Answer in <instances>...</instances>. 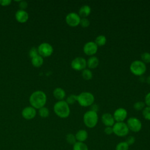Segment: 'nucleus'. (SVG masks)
I'll return each mask as SVG.
<instances>
[{
	"instance_id": "nucleus-24",
	"label": "nucleus",
	"mask_w": 150,
	"mask_h": 150,
	"mask_svg": "<svg viewBox=\"0 0 150 150\" xmlns=\"http://www.w3.org/2000/svg\"><path fill=\"white\" fill-rule=\"evenodd\" d=\"M129 146L125 141H121L117 144L115 150H128Z\"/></svg>"
},
{
	"instance_id": "nucleus-9",
	"label": "nucleus",
	"mask_w": 150,
	"mask_h": 150,
	"mask_svg": "<svg viewBox=\"0 0 150 150\" xmlns=\"http://www.w3.org/2000/svg\"><path fill=\"white\" fill-rule=\"evenodd\" d=\"M81 18L76 12H71L69 13L65 18L66 23L71 27H76L80 24Z\"/></svg>"
},
{
	"instance_id": "nucleus-28",
	"label": "nucleus",
	"mask_w": 150,
	"mask_h": 150,
	"mask_svg": "<svg viewBox=\"0 0 150 150\" xmlns=\"http://www.w3.org/2000/svg\"><path fill=\"white\" fill-rule=\"evenodd\" d=\"M66 102L69 105H73V104H74L76 102H77V95L73 94L69 95L66 98Z\"/></svg>"
},
{
	"instance_id": "nucleus-15",
	"label": "nucleus",
	"mask_w": 150,
	"mask_h": 150,
	"mask_svg": "<svg viewBox=\"0 0 150 150\" xmlns=\"http://www.w3.org/2000/svg\"><path fill=\"white\" fill-rule=\"evenodd\" d=\"M15 18L18 22L20 23H25L28 20L29 15L25 11L20 9L16 12Z\"/></svg>"
},
{
	"instance_id": "nucleus-39",
	"label": "nucleus",
	"mask_w": 150,
	"mask_h": 150,
	"mask_svg": "<svg viewBox=\"0 0 150 150\" xmlns=\"http://www.w3.org/2000/svg\"><path fill=\"white\" fill-rule=\"evenodd\" d=\"M145 81H146V82L148 84L150 85V75L148 76V77L145 79Z\"/></svg>"
},
{
	"instance_id": "nucleus-38",
	"label": "nucleus",
	"mask_w": 150,
	"mask_h": 150,
	"mask_svg": "<svg viewBox=\"0 0 150 150\" xmlns=\"http://www.w3.org/2000/svg\"><path fill=\"white\" fill-rule=\"evenodd\" d=\"M11 3V0H1L0 1V5L2 6H8L10 5Z\"/></svg>"
},
{
	"instance_id": "nucleus-3",
	"label": "nucleus",
	"mask_w": 150,
	"mask_h": 150,
	"mask_svg": "<svg viewBox=\"0 0 150 150\" xmlns=\"http://www.w3.org/2000/svg\"><path fill=\"white\" fill-rule=\"evenodd\" d=\"M94 95L88 91H83L77 95V102L82 107H90L94 104Z\"/></svg>"
},
{
	"instance_id": "nucleus-30",
	"label": "nucleus",
	"mask_w": 150,
	"mask_h": 150,
	"mask_svg": "<svg viewBox=\"0 0 150 150\" xmlns=\"http://www.w3.org/2000/svg\"><path fill=\"white\" fill-rule=\"evenodd\" d=\"M39 114L41 117L46 118L49 115V111L47 108H46L45 107H43L39 109Z\"/></svg>"
},
{
	"instance_id": "nucleus-35",
	"label": "nucleus",
	"mask_w": 150,
	"mask_h": 150,
	"mask_svg": "<svg viewBox=\"0 0 150 150\" xmlns=\"http://www.w3.org/2000/svg\"><path fill=\"white\" fill-rule=\"evenodd\" d=\"M144 103L146 105V106L150 107V92L148 93L145 96L144 99Z\"/></svg>"
},
{
	"instance_id": "nucleus-37",
	"label": "nucleus",
	"mask_w": 150,
	"mask_h": 150,
	"mask_svg": "<svg viewBox=\"0 0 150 150\" xmlns=\"http://www.w3.org/2000/svg\"><path fill=\"white\" fill-rule=\"evenodd\" d=\"M98 110H99V107L97 104H93L91 106H90V110L91 111H93L94 112H97L98 111Z\"/></svg>"
},
{
	"instance_id": "nucleus-21",
	"label": "nucleus",
	"mask_w": 150,
	"mask_h": 150,
	"mask_svg": "<svg viewBox=\"0 0 150 150\" xmlns=\"http://www.w3.org/2000/svg\"><path fill=\"white\" fill-rule=\"evenodd\" d=\"M94 42L98 46V47L103 46L105 45V43L107 42V38H106L105 36H104L103 35H100L96 37V38L95 39V40Z\"/></svg>"
},
{
	"instance_id": "nucleus-27",
	"label": "nucleus",
	"mask_w": 150,
	"mask_h": 150,
	"mask_svg": "<svg viewBox=\"0 0 150 150\" xmlns=\"http://www.w3.org/2000/svg\"><path fill=\"white\" fill-rule=\"evenodd\" d=\"M141 60L145 63H150V53L148 52H144L141 55Z\"/></svg>"
},
{
	"instance_id": "nucleus-17",
	"label": "nucleus",
	"mask_w": 150,
	"mask_h": 150,
	"mask_svg": "<svg viewBox=\"0 0 150 150\" xmlns=\"http://www.w3.org/2000/svg\"><path fill=\"white\" fill-rule=\"evenodd\" d=\"M91 12V8L88 5H84L80 7L79 11V15L81 18H87L90 15Z\"/></svg>"
},
{
	"instance_id": "nucleus-10",
	"label": "nucleus",
	"mask_w": 150,
	"mask_h": 150,
	"mask_svg": "<svg viewBox=\"0 0 150 150\" xmlns=\"http://www.w3.org/2000/svg\"><path fill=\"white\" fill-rule=\"evenodd\" d=\"M38 51L39 55L42 57H49L53 53V48L50 44L44 42L39 46Z\"/></svg>"
},
{
	"instance_id": "nucleus-5",
	"label": "nucleus",
	"mask_w": 150,
	"mask_h": 150,
	"mask_svg": "<svg viewBox=\"0 0 150 150\" xmlns=\"http://www.w3.org/2000/svg\"><path fill=\"white\" fill-rule=\"evenodd\" d=\"M129 70L132 74L137 76H143L146 70V64L141 60H136L133 61L130 66Z\"/></svg>"
},
{
	"instance_id": "nucleus-36",
	"label": "nucleus",
	"mask_w": 150,
	"mask_h": 150,
	"mask_svg": "<svg viewBox=\"0 0 150 150\" xmlns=\"http://www.w3.org/2000/svg\"><path fill=\"white\" fill-rule=\"evenodd\" d=\"M19 6V8H21V10H24L27 8L28 4L26 1H20V4Z\"/></svg>"
},
{
	"instance_id": "nucleus-14",
	"label": "nucleus",
	"mask_w": 150,
	"mask_h": 150,
	"mask_svg": "<svg viewBox=\"0 0 150 150\" xmlns=\"http://www.w3.org/2000/svg\"><path fill=\"white\" fill-rule=\"evenodd\" d=\"M36 114L35 108L33 107H26L22 111V117L26 120L33 119Z\"/></svg>"
},
{
	"instance_id": "nucleus-23",
	"label": "nucleus",
	"mask_w": 150,
	"mask_h": 150,
	"mask_svg": "<svg viewBox=\"0 0 150 150\" xmlns=\"http://www.w3.org/2000/svg\"><path fill=\"white\" fill-rule=\"evenodd\" d=\"M81 76L86 80H90L93 78V72L89 69L86 68L81 71Z\"/></svg>"
},
{
	"instance_id": "nucleus-31",
	"label": "nucleus",
	"mask_w": 150,
	"mask_h": 150,
	"mask_svg": "<svg viewBox=\"0 0 150 150\" xmlns=\"http://www.w3.org/2000/svg\"><path fill=\"white\" fill-rule=\"evenodd\" d=\"M90 21L87 18H82L80 19V25L83 28H86L90 26Z\"/></svg>"
},
{
	"instance_id": "nucleus-6",
	"label": "nucleus",
	"mask_w": 150,
	"mask_h": 150,
	"mask_svg": "<svg viewBox=\"0 0 150 150\" xmlns=\"http://www.w3.org/2000/svg\"><path fill=\"white\" fill-rule=\"evenodd\" d=\"M113 133L120 137H124L129 133V129L124 122H115L112 126Z\"/></svg>"
},
{
	"instance_id": "nucleus-22",
	"label": "nucleus",
	"mask_w": 150,
	"mask_h": 150,
	"mask_svg": "<svg viewBox=\"0 0 150 150\" xmlns=\"http://www.w3.org/2000/svg\"><path fill=\"white\" fill-rule=\"evenodd\" d=\"M73 150H88V148L84 142L77 141L73 145Z\"/></svg>"
},
{
	"instance_id": "nucleus-32",
	"label": "nucleus",
	"mask_w": 150,
	"mask_h": 150,
	"mask_svg": "<svg viewBox=\"0 0 150 150\" xmlns=\"http://www.w3.org/2000/svg\"><path fill=\"white\" fill-rule=\"evenodd\" d=\"M125 141L127 143V144H128L129 146H130V145H133V144L135 143V138L134 136L130 135V136H128V137L126 138V139H125Z\"/></svg>"
},
{
	"instance_id": "nucleus-18",
	"label": "nucleus",
	"mask_w": 150,
	"mask_h": 150,
	"mask_svg": "<svg viewBox=\"0 0 150 150\" xmlns=\"http://www.w3.org/2000/svg\"><path fill=\"white\" fill-rule=\"evenodd\" d=\"M99 59L95 56H90L87 60V66L89 69H94L98 67Z\"/></svg>"
},
{
	"instance_id": "nucleus-2",
	"label": "nucleus",
	"mask_w": 150,
	"mask_h": 150,
	"mask_svg": "<svg viewBox=\"0 0 150 150\" xmlns=\"http://www.w3.org/2000/svg\"><path fill=\"white\" fill-rule=\"evenodd\" d=\"M53 110L55 114L61 118H67L70 113L69 105L64 100L56 102L54 105Z\"/></svg>"
},
{
	"instance_id": "nucleus-11",
	"label": "nucleus",
	"mask_w": 150,
	"mask_h": 150,
	"mask_svg": "<svg viewBox=\"0 0 150 150\" xmlns=\"http://www.w3.org/2000/svg\"><path fill=\"white\" fill-rule=\"evenodd\" d=\"M83 50L85 54L89 56H93L97 53L98 50V46L94 42L89 41L84 44Z\"/></svg>"
},
{
	"instance_id": "nucleus-1",
	"label": "nucleus",
	"mask_w": 150,
	"mask_h": 150,
	"mask_svg": "<svg viewBox=\"0 0 150 150\" xmlns=\"http://www.w3.org/2000/svg\"><path fill=\"white\" fill-rule=\"evenodd\" d=\"M46 100L47 97L46 94L40 90L33 92L29 97V102L32 107L37 109H40L44 107Z\"/></svg>"
},
{
	"instance_id": "nucleus-13",
	"label": "nucleus",
	"mask_w": 150,
	"mask_h": 150,
	"mask_svg": "<svg viewBox=\"0 0 150 150\" xmlns=\"http://www.w3.org/2000/svg\"><path fill=\"white\" fill-rule=\"evenodd\" d=\"M101 121L105 127H112L115 122L113 115L108 112H105L102 115Z\"/></svg>"
},
{
	"instance_id": "nucleus-25",
	"label": "nucleus",
	"mask_w": 150,
	"mask_h": 150,
	"mask_svg": "<svg viewBox=\"0 0 150 150\" xmlns=\"http://www.w3.org/2000/svg\"><path fill=\"white\" fill-rule=\"evenodd\" d=\"M66 140L68 144L72 145H73L77 142L75 135H74L71 133H69L66 135Z\"/></svg>"
},
{
	"instance_id": "nucleus-26",
	"label": "nucleus",
	"mask_w": 150,
	"mask_h": 150,
	"mask_svg": "<svg viewBox=\"0 0 150 150\" xmlns=\"http://www.w3.org/2000/svg\"><path fill=\"white\" fill-rule=\"evenodd\" d=\"M146 107V105L144 103V101H138L135 102L134 104L133 107L134 108L137 110V111H140L142 110Z\"/></svg>"
},
{
	"instance_id": "nucleus-16",
	"label": "nucleus",
	"mask_w": 150,
	"mask_h": 150,
	"mask_svg": "<svg viewBox=\"0 0 150 150\" xmlns=\"http://www.w3.org/2000/svg\"><path fill=\"white\" fill-rule=\"evenodd\" d=\"M75 137L77 142H84L87 140L88 138V132L85 129H79L76 133Z\"/></svg>"
},
{
	"instance_id": "nucleus-34",
	"label": "nucleus",
	"mask_w": 150,
	"mask_h": 150,
	"mask_svg": "<svg viewBox=\"0 0 150 150\" xmlns=\"http://www.w3.org/2000/svg\"><path fill=\"white\" fill-rule=\"evenodd\" d=\"M104 132L106 135H111L113 134L112 127H105L104 129Z\"/></svg>"
},
{
	"instance_id": "nucleus-4",
	"label": "nucleus",
	"mask_w": 150,
	"mask_h": 150,
	"mask_svg": "<svg viewBox=\"0 0 150 150\" xmlns=\"http://www.w3.org/2000/svg\"><path fill=\"white\" fill-rule=\"evenodd\" d=\"M83 120L84 125L87 128H94L98 123V115L97 112L88 110L84 114Z\"/></svg>"
},
{
	"instance_id": "nucleus-33",
	"label": "nucleus",
	"mask_w": 150,
	"mask_h": 150,
	"mask_svg": "<svg viewBox=\"0 0 150 150\" xmlns=\"http://www.w3.org/2000/svg\"><path fill=\"white\" fill-rule=\"evenodd\" d=\"M38 55V49L35 48V47H32L30 51H29V56L31 57V59L36 56Z\"/></svg>"
},
{
	"instance_id": "nucleus-7",
	"label": "nucleus",
	"mask_w": 150,
	"mask_h": 150,
	"mask_svg": "<svg viewBox=\"0 0 150 150\" xmlns=\"http://www.w3.org/2000/svg\"><path fill=\"white\" fill-rule=\"evenodd\" d=\"M127 125L129 131L138 132L142 129V122L139 119L135 117H129L127 121Z\"/></svg>"
},
{
	"instance_id": "nucleus-29",
	"label": "nucleus",
	"mask_w": 150,
	"mask_h": 150,
	"mask_svg": "<svg viewBox=\"0 0 150 150\" xmlns=\"http://www.w3.org/2000/svg\"><path fill=\"white\" fill-rule=\"evenodd\" d=\"M143 117L148 121H150V107L146 106L142 111Z\"/></svg>"
},
{
	"instance_id": "nucleus-20",
	"label": "nucleus",
	"mask_w": 150,
	"mask_h": 150,
	"mask_svg": "<svg viewBox=\"0 0 150 150\" xmlns=\"http://www.w3.org/2000/svg\"><path fill=\"white\" fill-rule=\"evenodd\" d=\"M31 62L33 66L36 67H39L43 63V59L41 56L38 54L31 59Z\"/></svg>"
},
{
	"instance_id": "nucleus-19",
	"label": "nucleus",
	"mask_w": 150,
	"mask_h": 150,
	"mask_svg": "<svg viewBox=\"0 0 150 150\" xmlns=\"http://www.w3.org/2000/svg\"><path fill=\"white\" fill-rule=\"evenodd\" d=\"M53 96L59 101L63 100V99L66 97V92L65 91L60 87L56 88L53 92Z\"/></svg>"
},
{
	"instance_id": "nucleus-8",
	"label": "nucleus",
	"mask_w": 150,
	"mask_h": 150,
	"mask_svg": "<svg viewBox=\"0 0 150 150\" xmlns=\"http://www.w3.org/2000/svg\"><path fill=\"white\" fill-rule=\"evenodd\" d=\"M70 66L76 71H82L87 67V60L83 57H77L72 60Z\"/></svg>"
},
{
	"instance_id": "nucleus-12",
	"label": "nucleus",
	"mask_w": 150,
	"mask_h": 150,
	"mask_svg": "<svg viewBox=\"0 0 150 150\" xmlns=\"http://www.w3.org/2000/svg\"><path fill=\"white\" fill-rule=\"evenodd\" d=\"M112 115L115 122H124L127 117L128 112L124 108L120 107L114 111Z\"/></svg>"
}]
</instances>
